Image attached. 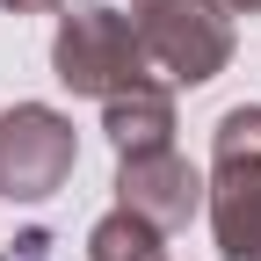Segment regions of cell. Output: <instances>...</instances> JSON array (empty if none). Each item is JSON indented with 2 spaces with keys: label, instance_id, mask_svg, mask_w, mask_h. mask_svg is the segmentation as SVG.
I'll return each mask as SVG.
<instances>
[{
  "label": "cell",
  "instance_id": "cell-7",
  "mask_svg": "<svg viewBox=\"0 0 261 261\" xmlns=\"http://www.w3.org/2000/svg\"><path fill=\"white\" fill-rule=\"evenodd\" d=\"M160 240H167L160 225H145L138 211L116 203V211L87 232V261H167V247H160Z\"/></svg>",
  "mask_w": 261,
  "mask_h": 261
},
{
  "label": "cell",
  "instance_id": "cell-10",
  "mask_svg": "<svg viewBox=\"0 0 261 261\" xmlns=\"http://www.w3.org/2000/svg\"><path fill=\"white\" fill-rule=\"evenodd\" d=\"M225 8H232V15H261V0H225Z\"/></svg>",
  "mask_w": 261,
  "mask_h": 261
},
{
  "label": "cell",
  "instance_id": "cell-11",
  "mask_svg": "<svg viewBox=\"0 0 261 261\" xmlns=\"http://www.w3.org/2000/svg\"><path fill=\"white\" fill-rule=\"evenodd\" d=\"M0 261H8V254H0Z\"/></svg>",
  "mask_w": 261,
  "mask_h": 261
},
{
  "label": "cell",
  "instance_id": "cell-8",
  "mask_svg": "<svg viewBox=\"0 0 261 261\" xmlns=\"http://www.w3.org/2000/svg\"><path fill=\"white\" fill-rule=\"evenodd\" d=\"M44 254H51V232H22L15 240V261H44Z\"/></svg>",
  "mask_w": 261,
  "mask_h": 261
},
{
  "label": "cell",
  "instance_id": "cell-1",
  "mask_svg": "<svg viewBox=\"0 0 261 261\" xmlns=\"http://www.w3.org/2000/svg\"><path fill=\"white\" fill-rule=\"evenodd\" d=\"M203 211L225 261H261V102L225 109L211 130Z\"/></svg>",
  "mask_w": 261,
  "mask_h": 261
},
{
  "label": "cell",
  "instance_id": "cell-6",
  "mask_svg": "<svg viewBox=\"0 0 261 261\" xmlns=\"http://www.w3.org/2000/svg\"><path fill=\"white\" fill-rule=\"evenodd\" d=\"M102 130H109L116 160L174 145V87H160V80H138L130 94H116V102H102Z\"/></svg>",
  "mask_w": 261,
  "mask_h": 261
},
{
  "label": "cell",
  "instance_id": "cell-5",
  "mask_svg": "<svg viewBox=\"0 0 261 261\" xmlns=\"http://www.w3.org/2000/svg\"><path fill=\"white\" fill-rule=\"evenodd\" d=\"M116 203L138 211L145 225H160V232H181V225L203 211V174H196L174 145L130 152V160H116Z\"/></svg>",
  "mask_w": 261,
  "mask_h": 261
},
{
  "label": "cell",
  "instance_id": "cell-4",
  "mask_svg": "<svg viewBox=\"0 0 261 261\" xmlns=\"http://www.w3.org/2000/svg\"><path fill=\"white\" fill-rule=\"evenodd\" d=\"M73 116L51 102H15L0 109V203H44L73 181Z\"/></svg>",
  "mask_w": 261,
  "mask_h": 261
},
{
  "label": "cell",
  "instance_id": "cell-2",
  "mask_svg": "<svg viewBox=\"0 0 261 261\" xmlns=\"http://www.w3.org/2000/svg\"><path fill=\"white\" fill-rule=\"evenodd\" d=\"M51 73H58V87H65V94L116 102V94H130L138 80H152V58H145V44H138V29H130V15H123V8L87 0V8L58 15Z\"/></svg>",
  "mask_w": 261,
  "mask_h": 261
},
{
  "label": "cell",
  "instance_id": "cell-3",
  "mask_svg": "<svg viewBox=\"0 0 261 261\" xmlns=\"http://www.w3.org/2000/svg\"><path fill=\"white\" fill-rule=\"evenodd\" d=\"M130 29L167 87H203L232 65V8L225 0H130Z\"/></svg>",
  "mask_w": 261,
  "mask_h": 261
},
{
  "label": "cell",
  "instance_id": "cell-9",
  "mask_svg": "<svg viewBox=\"0 0 261 261\" xmlns=\"http://www.w3.org/2000/svg\"><path fill=\"white\" fill-rule=\"evenodd\" d=\"M0 8H15V15H65V0H0Z\"/></svg>",
  "mask_w": 261,
  "mask_h": 261
}]
</instances>
